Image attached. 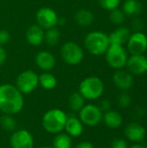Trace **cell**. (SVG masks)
<instances>
[{
	"label": "cell",
	"mask_w": 147,
	"mask_h": 148,
	"mask_svg": "<svg viewBox=\"0 0 147 148\" xmlns=\"http://www.w3.org/2000/svg\"><path fill=\"white\" fill-rule=\"evenodd\" d=\"M24 106L23 95L15 85H0V111L3 114L14 115L21 112Z\"/></svg>",
	"instance_id": "6da1fadb"
},
{
	"label": "cell",
	"mask_w": 147,
	"mask_h": 148,
	"mask_svg": "<svg viewBox=\"0 0 147 148\" xmlns=\"http://www.w3.org/2000/svg\"><path fill=\"white\" fill-rule=\"evenodd\" d=\"M68 115L59 108H53L47 111L42 119L43 129L52 134H57L64 130Z\"/></svg>",
	"instance_id": "7a4b0ae2"
},
{
	"label": "cell",
	"mask_w": 147,
	"mask_h": 148,
	"mask_svg": "<svg viewBox=\"0 0 147 148\" xmlns=\"http://www.w3.org/2000/svg\"><path fill=\"white\" fill-rule=\"evenodd\" d=\"M85 49L93 56H101L110 46L108 35L102 31H91L84 38Z\"/></svg>",
	"instance_id": "3957f363"
},
{
	"label": "cell",
	"mask_w": 147,
	"mask_h": 148,
	"mask_svg": "<svg viewBox=\"0 0 147 148\" xmlns=\"http://www.w3.org/2000/svg\"><path fill=\"white\" fill-rule=\"evenodd\" d=\"M105 85L98 76H88L83 79L79 85V93L85 100H97L103 95Z\"/></svg>",
	"instance_id": "277c9868"
},
{
	"label": "cell",
	"mask_w": 147,
	"mask_h": 148,
	"mask_svg": "<svg viewBox=\"0 0 147 148\" xmlns=\"http://www.w3.org/2000/svg\"><path fill=\"white\" fill-rule=\"evenodd\" d=\"M61 57L65 63L70 66L80 64L84 58L83 49L75 42L68 41L63 43L60 50Z\"/></svg>",
	"instance_id": "5b68a950"
},
{
	"label": "cell",
	"mask_w": 147,
	"mask_h": 148,
	"mask_svg": "<svg viewBox=\"0 0 147 148\" xmlns=\"http://www.w3.org/2000/svg\"><path fill=\"white\" fill-rule=\"evenodd\" d=\"M105 55L106 61L111 68L114 69H122L126 67L128 55L124 46L110 44Z\"/></svg>",
	"instance_id": "8992f818"
},
{
	"label": "cell",
	"mask_w": 147,
	"mask_h": 148,
	"mask_svg": "<svg viewBox=\"0 0 147 148\" xmlns=\"http://www.w3.org/2000/svg\"><path fill=\"white\" fill-rule=\"evenodd\" d=\"M15 86L23 95L30 94L39 86L38 75L31 69L24 70L17 75Z\"/></svg>",
	"instance_id": "52a82bcc"
},
{
	"label": "cell",
	"mask_w": 147,
	"mask_h": 148,
	"mask_svg": "<svg viewBox=\"0 0 147 148\" xmlns=\"http://www.w3.org/2000/svg\"><path fill=\"white\" fill-rule=\"evenodd\" d=\"M103 117L102 111L94 104L85 105L79 112V119L84 126L95 127L99 125Z\"/></svg>",
	"instance_id": "ba28073f"
},
{
	"label": "cell",
	"mask_w": 147,
	"mask_h": 148,
	"mask_svg": "<svg viewBox=\"0 0 147 148\" xmlns=\"http://www.w3.org/2000/svg\"><path fill=\"white\" fill-rule=\"evenodd\" d=\"M59 16L55 10L50 7H42L40 8L36 14V23L41 26L44 30L56 27L58 23Z\"/></svg>",
	"instance_id": "9c48e42d"
},
{
	"label": "cell",
	"mask_w": 147,
	"mask_h": 148,
	"mask_svg": "<svg viewBox=\"0 0 147 148\" xmlns=\"http://www.w3.org/2000/svg\"><path fill=\"white\" fill-rule=\"evenodd\" d=\"M126 45L131 55H144L147 50V36L143 32H134L131 34Z\"/></svg>",
	"instance_id": "30bf717a"
},
{
	"label": "cell",
	"mask_w": 147,
	"mask_h": 148,
	"mask_svg": "<svg viewBox=\"0 0 147 148\" xmlns=\"http://www.w3.org/2000/svg\"><path fill=\"white\" fill-rule=\"evenodd\" d=\"M10 145L11 148H33V135L25 129L14 131L10 138Z\"/></svg>",
	"instance_id": "8fae6325"
},
{
	"label": "cell",
	"mask_w": 147,
	"mask_h": 148,
	"mask_svg": "<svg viewBox=\"0 0 147 148\" xmlns=\"http://www.w3.org/2000/svg\"><path fill=\"white\" fill-rule=\"evenodd\" d=\"M126 67L127 71L132 75H141L147 72V59L145 55H131Z\"/></svg>",
	"instance_id": "7c38bea8"
},
{
	"label": "cell",
	"mask_w": 147,
	"mask_h": 148,
	"mask_svg": "<svg viewBox=\"0 0 147 148\" xmlns=\"http://www.w3.org/2000/svg\"><path fill=\"white\" fill-rule=\"evenodd\" d=\"M124 134L128 140L134 143H139L145 140L146 130L141 124L138 122H131L126 127Z\"/></svg>",
	"instance_id": "4fadbf2b"
},
{
	"label": "cell",
	"mask_w": 147,
	"mask_h": 148,
	"mask_svg": "<svg viewBox=\"0 0 147 148\" xmlns=\"http://www.w3.org/2000/svg\"><path fill=\"white\" fill-rule=\"evenodd\" d=\"M113 82L120 90L127 91L133 85V77L127 70L117 69L113 75Z\"/></svg>",
	"instance_id": "5bb4252c"
},
{
	"label": "cell",
	"mask_w": 147,
	"mask_h": 148,
	"mask_svg": "<svg viewBox=\"0 0 147 148\" xmlns=\"http://www.w3.org/2000/svg\"><path fill=\"white\" fill-rule=\"evenodd\" d=\"M36 66L44 72H49L56 65V59L55 56L47 50H42L38 52L35 58Z\"/></svg>",
	"instance_id": "9a60e30c"
},
{
	"label": "cell",
	"mask_w": 147,
	"mask_h": 148,
	"mask_svg": "<svg viewBox=\"0 0 147 148\" xmlns=\"http://www.w3.org/2000/svg\"><path fill=\"white\" fill-rule=\"evenodd\" d=\"M44 32L45 30L37 23L29 26L25 35L28 43L34 47L40 46L44 42Z\"/></svg>",
	"instance_id": "2e32d148"
},
{
	"label": "cell",
	"mask_w": 147,
	"mask_h": 148,
	"mask_svg": "<svg viewBox=\"0 0 147 148\" xmlns=\"http://www.w3.org/2000/svg\"><path fill=\"white\" fill-rule=\"evenodd\" d=\"M64 130L66 134L71 138L80 137L84 131V125L80 121L79 117L76 116H68Z\"/></svg>",
	"instance_id": "e0dca14e"
},
{
	"label": "cell",
	"mask_w": 147,
	"mask_h": 148,
	"mask_svg": "<svg viewBox=\"0 0 147 148\" xmlns=\"http://www.w3.org/2000/svg\"><path fill=\"white\" fill-rule=\"evenodd\" d=\"M131 36V30L126 26H120L108 35L110 44L124 45L127 42Z\"/></svg>",
	"instance_id": "ac0fdd59"
},
{
	"label": "cell",
	"mask_w": 147,
	"mask_h": 148,
	"mask_svg": "<svg viewBox=\"0 0 147 148\" xmlns=\"http://www.w3.org/2000/svg\"><path fill=\"white\" fill-rule=\"evenodd\" d=\"M102 121L107 127L112 129L119 128L123 123V118L121 114L119 112L112 109L103 113Z\"/></svg>",
	"instance_id": "d6986e66"
},
{
	"label": "cell",
	"mask_w": 147,
	"mask_h": 148,
	"mask_svg": "<svg viewBox=\"0 0 147 148\" xmlns=\"http://www.w3.org/2000/svg\"><path fill=\"white\" fill-rule=\"evenodd\" d=\"M74 19L78 25L82 27H87V26H90L94 23V15L89 10L80 9L75 13Z\"/></svg>",
	"instance_id": "ffe728a7"
},
{
	"label": "cell",
	"mask_w": 147,
	"mask_h": 148,
	"mask_svg": "<svg viewBox=\"0 0 147 148\" xmlns=\"http://www.w3.org/2000/svg\"><path fill=\"white\" fill-rule=\"evenodd\" d=\"M122 10L126 16H139L143 11V5L139 0H126L123 3Z\"/></svg>",
	"instance_id": "44dd1931"
},
{
	"label": "cell",
	"mask_w": 147,
	"mask_h": 148,
	"mask_svg": "<svg viewBox=\"0 0 147 148\" xmlns=\"http://www.w3.org/2000/svg\"><path fill=\"white\" fill-rule=\"evenodd\" d=\"M38 81L39 85L46 90H52L57 86L56 77L49 72H43L38 75Z\"/></svg>",
	"instance_id": "7402d4cb"
},
{
	"label": "cell",
	"mask_w": 147,
	"mask_h": 148,
	"mask_svg": "<svg viewBox=\"0 0 147 148\" xmlns=\"http://www.w3.org/2000/svg\"><path fill=\"white\" fill-rule=\"evenodd\" d=\"M85 101L86 100L84 99V97L79 92H75L68 97V105L72 111L79 113L80 110L86 105Z\"/></svg>",
	"instance_id": "603a6c76"
},
{
	"label": "cell",
	"mask_w": 147,
	"mask_h": 148,
	"mask_svg": "<svg viewBox=\"0 0 147 148\" xmlns=\"http://www.w3.org/2000/svg\"><path fill=\"white\" fill-rule=\"evenodd\" d=\"M61 39V32L56 27H53L45 29L44 32V42L50 47L55 46L59 43Z\"/></svg>",
	"instance_id": "cb8c5ba5"
},
{
	"label": "cell",
	"mask_w": 147,
	"mask_h": 148,
	"mask_svg": "<svg viewBox=\"0 0 147 148\" xmlns=\"http://www.w3.org/2000/svg\"><path fill=\"white\" fill-rule=\"evenodd\" d=\"M72 138L66 133H59L53 140V148H72Z\"/></svg>",
	"instance_id": "d4e9b609"
},
{
	"label": "cell",
	"mask_w": 147,
	"mask_h": 148,
	"mask_svg": "<svg viewBox=\"0 0 147 148\" xmlns=\"http://www.w3.org/2000/svg\"><path fill=\"white\" fill-rule=\"evenodd\" d=\"M0 125L2 128L7 132H14L16 127V121L13 115L3 114L0 117Z\"/></svg>",
	"instance_id": "484cf974"
},
{
	"label": "cell",
	"mask_w": 147,
	"mask_h": 148,
	"mask_svg": "<svg viewBox=\"0 0 147 148\" xmlns=\"http://www.w3.org/2000/svg\"><path fill=\"white\" fill-rule=\"evenodd\" d=\"M109 19L112 22V23L115 25H120L124 23L126 19V15L122 10H120L119 8H117L110 11Z\"/></svg>",
	"instance_id": "4316f807"
},
{
	"label": "cell",
	"mask_w": 147,
	"mask_h": 148,
	"mask_svg": "<svg viewBox=\"0 0 147 148\" xmlns=\"http://www.w3.org/2000/svg\"><path fill=\"white\" fill-rule=\"evenodd\" d=\"M118 106L121 108H127L132 104V97L126 91H123L119 95L117 98Z\"/></svg>",
	"instance_id": "83f0119b"
},
{
	"label": "cell",
	"mask_w": 147,
	"mask_h": 148,
	"mask_svg": "<svg viewBox=\"0 0 147 148\" xmlns=\"http://www.w3.org/2000/svg\"><path fill=\"white\" fill-rule=\"evenodd\" d=\"M121 0H99L100 5L107 10H113L119 8Z\"/></svg>",
	"instance_id": "f1b7e54d"
},
{
	"label": "cell",
	"mask_w": 147,
	"mask_h": 148,
	"mask_svg": "<svg viewBox=\"0 0 147 148\" xmlns=\"http://www.w3.org/2000/svg\"><path fill=\"white\" fill-rule=\"evenodd\" d=\"M132 27L135 30V32H142L145 28V23L139 16H135L132 22Z\"/></svg>",
	"instance_id": "f546056e"
},
{
	"label": "cell",
	"mask_w": 147,
	"mask_h": 148,
	"mask_svg": "<svg viewBox=\"0 0 147 148\" xmlns=\"http://www.w3.org/2000/svg\"><path fill=\"white\" fill-rule=\"evenodd\" d=\"M127 142L123 139H114L111 143V148H128Z\"/></svg>",
	"instance_id": "4dcf8cb0"
},
{
	"label": "cell",
	"mask_w": 147,
	"mask_h": 148,
	"mask_svg": "<svg viewBox=\"0 0 147 148\" xmlns=\"http://www.w3.org/2000/svg\"><path fill=\"white\" fill-rule=\"evenodd\" d=\"M10 40V34L6 29H0V46L8 43Z\"/></svg>",
	"instance_id": "1f68e13d"
},
{
	"label": "cell",
	"mask_w": 147,
	"mask_h": 148,
	"mask_svg": "<svg viewBox=\"0 0 147 148\" xmlns=\"http://www.w3.org/2000/svg\"><path fill=\"white\" fill-rule=\"evenodd\" d=\"M145 114H146V109L142 107H137L133 110L132 116L134 120H137V119H140L144 117Z\"/></svg>",
	"instance_id": "d6a6232c"
},
{
	"label": "cell",
	"mask_w": 147,
	"mask_h": 148,
	"mask_svg": "<svg viewBox=\"0 0 147 148\" xmlns=\"http://www.w3.org/2000/svg\"><path fill=\"white\" fill-rule=\"evenodd\" d=\"M99 108L102 111V113H105V112H107L109 110H111V108H112V103L109 100L107 99H104L102 100L100 104H99Z\"/></svg>",
	"instance_id": "836d02e7"
},
{
	"label": "cell",
	"mask_w": 147,
	"mask_h": 148,
	"mask_svg": "<svg viewBox=\"0 0 147 148\" xmlns=\"http://www.w3.org/2000/svg\"><path fill=\"white\" fill-rule=\"evenodd\" d=\"M7 59V52L3 46H0V66L3 65Z\"/></svg>",
	"instance_id": "e575fe53"
},
{
	"label": "cell",
	"mask_w": 147,
	"mask_h": 148,
	"mask_svg": "<svg viewBox=\"0 0 147 148\" xmlns=\"http://www.w3.org/2000/svg\"><path fill=\"white\" fill-rule=\"evenodd\" d=\"M74 148H94V145L90 141H81Z\"/></svg>",
	"instance_id": "d590c367"
},
{
	"label": "cell",
	"mask_w": 147,
	"mask_h": 148,
	"mask_svg": "<svg viewBox=\"0 0 147 148\" xmlns=\"http://www.w3.org/2000/svg\"><path fill=\"white\" fill-rule=\"evenodd\" d=\"M128 148H147L146 146H143V145H141V144H139V143H136V144H134V145H133V146H131L130 147Z\"/></svg>",
	"instance_id": "8d00e7d4"
},
{
	"label": "cell",
	"mask_w": 147,
	"mask_h": 148,
	"mask_svg": "<svg viewBox=\"0 0 147 148\" xmlns=\"http://www.w3.org/2000/svg\"><path fill=\"white\" fill-rule=\"evenodd\" d=\"M40 148H53V147H40Z\"/></svg>",
	"instance_id": "74e56055"
},
{
	"label": "cell",
	"mask_w": 147,
	"mask_h": 148,
	"mask_svg": "<svg viewBox=\"0 0 147 148\" xmlns=\"http://www.w3.org/2000/svg\"><path fill=\"white\" fill-rule=\"evenodd\" d=\"M146 59H147V53H146Z\"/></svg>",
	"instance_id": "f35d334b"
},
{
	"label": "cell",
	"mask_w": 147,
	"mask_h": 148,
	"mask_svg": "<svg viewBox=\"0 0 147 148\" xmlns=\"http://www.w3.org/2000/svg\"><path fill=\"white\" fill-rule=\"evenodd\" d=\"M146 147H147V144H146Z\"/></svg>",
	"instance_id": "ab89813d"
}]
</instances>
